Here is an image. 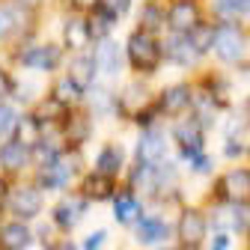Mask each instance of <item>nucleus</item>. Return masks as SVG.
Returning <instances> with one entry per match:
<instances>
[{
  "mask_svg": "<svg viewBox=\"0 0 250 250\" xmlns=\"http://www.w3.org/2000/svg\"><path fill=\"white\" fill-rule=\"evenodd\" d=\"M125 57H128V62L137 72H155L164 57V48L158 45V39L149 30H134L128 42H125Z\"/></svg>",
  "mask_w": 250,
  "mask_h": 250,
  "instance_id": "f257e3e1",
  "label": "nucleus"
},
{
  "mask_svg": "<svg viewBox=\"0 0 250 250\" xmlns=\"http://www.w3.org/2000/svg\"><path fill=\"white\" fill-rule=\"evenodd\" d=\"M81 170V158L75 152H57L54 158H48L39 170V185L45 188V191H62L75 173Z\"/></svg>",
  "mask_w": 250,
  "mask_h": 250,
  "instance_id": "f03ea898",
  "label": "nucleus"
},
{
  "mask_svg": "<svg viewBox=\"0 0 250 250\" xmlns=\"http://www.w3.org/2000/svg\"><path fill=\"white\" fill-rule=\"evenodd\" d=\"M214 57L227 62V66H235L247 57V36L235 24H224L217 30V39H214Z\"/></svg>",
  "mask_w": 250,
  "mask_h": 250,
  "instance_id": "7ed1b4c3",
  "label": "nucleus"
},
{
  "mask_svg": "<svg viewBox=\"0 0 250 250\" xmlns=\"http://www.w3.org/2000/svg\"><path fill=\"white\" fill-rule=\"evenodd\" d=\"M217 200L229 203V206H241L250 200V170L247 167H235L229 173H224V179L217 182Z\"/></svg>",
  "mask_w": 250,
  "mask_h": 250,
  "instance_id": "20e7f679",
  "label": "nucleus"
},
{
  "mask_svg": "<svg viewBox=\"0 0 250 250\" xmlns=\"http://www.w3.org/2000/svg\"><path fill=\"white\" fill-rule=\"evenodd\" d=\"M176 235H179V244L185 250H194L197 244H203V238H206V214L197 211V208H185L179 214Z\"/></svg>",
  "mask_w": 250,
  "mask_h": 250,
  "instance_id": "39448f33",
  "label": "nucleus"
},
{
  "mask_svg": "<svg viewBox=\"0 0 250 250\" xmlns=\"http://www.w3.org/2000/svg\"><path fill=\"white\" fill-rule=\"evenodd\" d=\"M173 140L182 149V155H188V158H197V155L206 152V134H203V125L197 119L194 122H179L173 128Z\"/></svg>",
  "mask_w": 250,
  "mask_h": 250,
  "instance_id": "423d86ee",
  "label": "nucleus"
},
{
  "mask_svg": "<svg viewBox=\"0 0 250 250\" xmlns=\"http://www.w3.org/2000/svg\"><path fill=\"white\" fill-rule=\"evenodd\" d=\"M9 208H12L15 217L30 221V217H36L42 211V194L36 191V188H30V185H21V188H15V191L9 194Z\"/></svg>",
  "mask_w": 250,
  "mask_h": 250,
  "instance_id": "0eeeda50",
  "label": "nucleus"
},
{
  "mask_svg": "<svg viewBox=\"0 0 250 250\" xmlns=\"http://www.w3.org/2000/svg\"><path fill=\"white\" fill-rule=\"evenodd\" d=\"M197 24H200V9H197V3H191V0H179V3L170 6V12H167V27L173 30V33L188 36Z\"/></svg>",
  "mask_w": 250,
  "mask_h": 250,
  "instance_id": "6e6552de",
  "label": "nucleus"
},
{
  "mask_svg": "<svg viewBox=\"0 0 250 250\" xmlns=\"http://www.w3.org/2000/svg\"><path fill=\"white\" fill-rule=\"evenodd\" d=\"M167 155V137L161 131H143L137 140V161L140 164H161Z\"/></svg>",
  "mask_w": 250,
  "mask_h": 250,
  "instance_id": "1a4fd4ad",
  "label": "nucleus"
},
{
  "mask_svg": "<svg viewBox=\"0 0 250 250\" xmlns=\"http://www.w3.org/2000/svg\"><path fill=\"white\" fill-rule=\"evenodd\" d=\"M191 104H194V96H191V86H188V83L167 86L161 92V99H158V110L167 113V116H179V113H185Z\"/></svg>",
  "mask_w": 250,
  "mask_h": 250,
  "instance_id": "9d476101",
  "label": "nucleus"
},
{
  "mask_svg": "<svg viewBox=\"0 0 250 250\" xmlns=\"http://www.w3.org/2000/svg\"><path fill=\"white\" fill-rule=\"evenodd\" d=\"M21 62L33 72H54L60 66V48L54 45H33L21 54Z\"/></svg>",
  "mask_w": 250,
  "mask_h": 250,
  "instance_id": "9b49d317",
  "label": "nucleus"
},
{
  "mask_svg": "<svg viewBox=\"0 0 250 250\" xmlns=\"http://www.w3.org/2000/svg\"><path fill=\"white\" fill-rule=\"evenodd\" d=\"M81 197L86 203H96V200H110L113 197V176H104V173H86L83 182H81Z\"/></svg>",
  "mask_w": 250,
  "mask_h": 250,
  "instance_id": "f8f14e48",
  "label": "nucleus"
},
{
  "mask_svg": "<svg viewBox=\"0 0 250 250\" xmlns=\"http://www.w3.org/2000/svg\"><path fill=\"white\" fill-rule=\"evenodd\" d=\"M92 39V30H89V18H81V15H75V18H69L66 21V27H62V45H66L69 51H83L86 48V42Z\"/></svg>",
  "mask_w": 250,
  "mask_h": 250,
  "instance_id": "ddd939ff",
  "label": "nucleus"
},
{
  "mask_svg": "<svg viewBox=\"0 0 250 250\" xmlns=\"http://www.w3.org/2000/svg\"><path fill=\"white\" fill-rule=\"evenodd\" d=\"M96 69L102 75H119L122 69V48L113 42V39H102L99 42V51H96Z\"/></svg>",
  "mask_w": 250,
  "mask_h": 250,
  "instance_id": "4468645a",
  "label": "nucleus"
},
{
  "mask_svg": "<svg viewBox=\"0 0 250 250\" xmlns=\"http://www.w3.org/2000/svg\"><path fill=\"white\" fill-rule=\"evenodd\" d=\"M30 161V146L18 143V140H6L3 149H0V167L3 173H21Z\"/></svg>",
  "mask_w": 250,
  "mask_h": 250,
  "instance_id": "2eb2a0df",
  "label": "nucleus"
},
{
  "mask_svg": "<svg viewBox=\"0 0 250 250\" xmlns=\"http://www.w3.org/2000/svg\"><path fill=\"white\" fill-rule=\"evenodd\" d=\"M83 208H86V200L81 197V200H60L57 206H54V211H51V217H54V227H60V229H72L75 224H78V217L83 214Z\"/></svg>",
  "mask_w": 250,
  "mask_h": 250,
  "instance_id": "dca6fc26",
  "label": "nucleus"
},
{
  "mask_svg": "<svg viewBox=\"0 0 250 250\" xmlns=\"http://www.w3.org/2000/svg\"><path fill=\"white\" fill-rule=\"evenodd\" d=\"M134 235H137V241L146 244V247H149V244H161V241H167L170 227L161 221V217H140Z\"/></svg>",
  "mask_w": 250,
  "mask_h": 250,
  "instance_id": "f3484780",
  "label": "nucleus"
},
{
  "mask_svg": "<svg viewBox=\"0 0 250 250\" xmlns=\"http://www.w3.org/2000/svg\"><path fill=\"white\" fill-rule=\"evenodd\" d=\"M33 244V232L24 224H3L0 227V250H27Z\"/></svg>",
  "mask_w": 250,
  "mask_h": 250,
  "instance_id": "a211bd4d",
  "label": "nucleus"
},
{
  "mask_svg": "<svg viewBox=\"0 0 250 250\" xmlns=\"http://www.w3.org/2000/svg\"><path fill=\"white\" fill-rule=\"evenodd\" d=\"M99 69H96V57H86V54H78L72 60V66H69V78L81 86V89H89L92 81H96Z\"/></svg>",
  "mask_w": 250,
  "mask_h": 250,
  "instance_id": "6ab92c4d",
  "label": "nucleus"
},
{
  "mask_svg": "<svg viewBox=\"0 0 250 250\" xmlns=\"http://www.w3.org/2000/svg\"><path fill=\"white\" fill-rule=\"evenodd\" d=\"M167 57L176 62V66H194L197 62V48L191 45V39L182 36V33H173V39L167 42Z\"/></svg>",
  "mask_w": 250,
  "mask_h": 250,
  "instance_id": "aec40b11",
  "label": "nucleus"
},
{
  "mask_svg": "<svg viewBox=\"0 0 250 250\" xmlns=\"http://www.w3.org/2000/svg\"><path fill=\"white\" fill-rule=\"evenodd\" d=\"M113 214L119 224H137L143 217V208H140V200L134 194H119L113 200Z\"/></svg>",
  "mask_w": 250,
  "mask_h": 250,
  "instance_id": "412c9836",
  "label": "nucleus"
},
{
  "mask_svg": "<svg viewBox=\"0 0 250 250\" xmlns=\"http://www.w3.org/2000/svg\"><path fill=\"white\" fill-rule=\"evenodd\" d=\"M224 137H227V155H229V158L247 152V125H241L238 116L229 119V125L224 128Z\"/></svg>",
  "mask_w": 250,
  "mask_h": 250,
  "instance_id": "4be33fe9",
  "label": "nucleus"
},
{
  "mask_svg": "<svg viewBox=\"0 0 250 250\" xmlns=\"http://www.w3.org/2000/svg\"><path fill=\"white\" fill-rule=\"evenodd\" d=\"M81 86L72 81V78H60L57 83H54V92H51V102H57L60 107H72V104H78L81 102Z\"/></svg>",
  "mask_w": 250,
  "mask_h": 250,
  "instance_id": "5701e85b",
  "label": "nucleus"
},
{
  "mask_svg": "<svg viewBox=\"0 0 250 250\" xmlns=\"http://www.w3.org/2000/svg\"><path fill=\"white\" fill-rule=\"evenodd\" d=\"M39 137H42V125H39L36 116H24V119H18L12 140H18V143H24V146L33 149V146L39 143Z\"/></svg>",
  "mask_w": 250,
  "mask_h": 250,
  "instance_id": "b1692460",
  "label": "nucleus"
},
{
  "mask_svg": "<svg viewBox=\"0 0 250 250\" xmlns=\"http://www.w3.org/2000/svg\"><path fill=\"white\" fill-rule=\"evenodd\" d=\"M188 39H191V45L197 48V54L203 57L206 51H214V39H217V30L208 27V24H197L191 33H188Z\"/></svg>",
  "mask_w": 250,
  "mask_h": 250,
  "instance_id": "393cba45",
  "label": "nucleus"
},
{
  "mask_svg": "<svg viewBox=\"0 0 250 250\" xmlns=\"http://www.w3.org/2000/svg\"><path fill=\"white\" fill-rule=\"evenodd\" d=\"M96 170L104 173V176H116L122 170V152L116 146H104L99 152V158H96Z\"/></svg>",
  "mask_w": 250,
  "mask_h": 250,
  "instance_id": "a878e982",
  "label": "nucleus"
},
{
  "mask_svg": "<svg viewBox=\"0 0 250 250\" xmlns=\"http://www.w3.org/2000/svg\"><path fill=\"white\" fill-rule=\"evenodd\" d=\"M15 125H18V116H15V107L0 102V140H6L9 134H15Z\"/></svg>",
  "mask_w": 250,
  "mask_h": 250,
  "instance_id": "bb28decb",
  "label": "nucleus"
},
{
  "mask_svg": "<svg viewBox=\"0 0 250 250\" xmlns=\"http://www.w3.org/2000/svg\"><path fill=\"white\" fill-rule=\"evenodd\" d=\"M15 30H18V12L6 3H0V39L12 36Z\"/></svg>",
  "mask_w": 250,
  "mask_h": 250,
  "instance_id": "cd10ccee",
  "label": "nucleus"
},
{
  "mask_svg": "<svg viewBox=\"0 0 250 250\" xmlns=\"http://www.w3.org/2000/svg\"><path fill=\"white\" fill-rule=\"evenodd\" d=\"M113 15H107V12H102V9H96L92 12V18H89V30H92V36H107L110 33V27H113Z\"/></svg>",
  "mask_w": 250,
  "mask_h": 250,
  "instance_id": "c85d7f7f",
  "label": "nucleus"
},
{
  "mask_svg": "<svg viewBox=\"0 0 250 250\" xmlns=\"http://www.w3.org/2000/svg\"><path fill=\"white\" fill-rule=\"evenodd\" d=\"M164 21H167V15H164L158 6H155V3H149V6L143 9V18H140V24H143V27H140V30H146V27H149V33H152V30H158Z\"/></svg>",
  "mask_w": 250,
  "mask_h": 250,
  "instance_id": "c756f323",
  "label": "nucleus"
},
{
  "mask_svg": "<svg viewBox=\"0 0 250 250\" xmlns=\"http://www.w3.org/2000/svg\"><path fill=\"white\" fill-rule=\"evenodd\" d=\"M214 15H221L224 21H235L241 15L238 0H214Z\"/></svg>",
  "mask_w": 250,
  "mask_h": 250,
  "instance_id": "7c9ffc66",
  "label": "nucleus"
},
{
  "mask_svg": "<svg viewBox=\"0 0 250 250\" xmlns=\"http://www.w3.org/2000/svg\"><path fill=\"white\" fill-rule=\"evenodd\" d=\"M99 9L107 12V15H113V18H119V15H128L131 0H99Z\"/></svg>",
  "mask_w": 250,
  "mask_h": 250,
  "instance_id": "2f4dec72",
  "label": "nucleus"
},
{
  "mask_svg": "<svg viewBox=\"0 0 250 250\" xmlns=\"http://www.w3.org/2000/svg\"><path fill=\"white\" fill-rule=\"evenodd\" d=\"M104 241H107V232H104V229H96V232H89V235L83 238V250H102Z\"/></svg>",
  "mask_w": 250,
  "mask_h": 250,
  "instance_id": "473e14b6",
  "label": "nucleus"
},
{
  "mask_svg": "<svg viewBox=\"0 0 250 250\" xmlns=\"http://www.w3.org/2000/svg\"><path fill=\"white\" fill-rule=\"evenodd\" d=\"M69 3H72L78 12H96V9H99V0H69Z\"/></svg>",
  "mask_w": 250,
  "mask_h": 250,
  "instance_id": "72a5a7b5",
  "label": "nucleus"
},
{
  "mask_svg": "<svg viewBox=\"0 0 250 250\" xmlns=\"http://www.w3.org/2000/svg\"><path fill=\"white\" fill-rule=\"evenodd\" d=\"M191 164H194V170H197V173H206V170H211V161L206 158V152H203V155H197V158H191Z\"/></svg>",
  "mask_w": 250,
  "mask_h": 250,
  "instance_id": "f704fd0d",
  "label": "nucleus"
},
{
  "mask_svg": "<svg viewBox=\"0 0 250 250\" xmlns=\"http://www.w3.org/2000/svg\"><path fill=\"white\" fill-rule=\"evenodd\" d=\"M238 217H241V221H238V224H241V229H247V232H250V200L238 208Z\"/></svg>",
  "mask_w": 250,
  "mask_h": 250,
  "instance_id": "c9c22d12",
  "label": "nucleus"
},
{
  "mask_svg": "<svg viewBox=\"0 0 250 250\" xmlns=\"http://www.w3.org/2000/svg\"><path fill=\"white\" fill-rule=\"evenodd\" d=\"M211 250H229V235H227V232H217V235H214Z\"/></svg>",
  "mask_w": 250,
  "mask_h": 250,
  "instance_id": "e433bc0d",
  "label": "nucleus"
},
{
  "mask_svg": "<svg viewBox=\"0 0 250 250\" xmlns=\"http://www.w3.org/2000/svg\"><path fill=\"white\" fill-rule=\"evenodd\" d=\"M9 86H12V78L0 69V99H6V92H9Z\"/></svg>",
  "mask_w": 250,
  "mask_h": 250,
  "instance_id": "4c0bfd02",
  "label": "nucleus"
},
{
  "mask_svg": "<svg viewBox=\"0 0 250 250\" xmlns=\"http://www.w3.org/2000/svg\"><path fill=\"white\" fill-rule=\"evenodd\" d=\"M18 3H21V6H27V9H33V6H39V3H42V0H18Z\"/></svg>",
  "mask_w": 250,
  "mask_h": 250,
  "instance_id": "58836bf2",
  "label": "nucleus"
},
{
  "mask_svg": "<svg viewBox=\"0 0 250 250\" xmlns=\"http://www.w3.org/2000/svg\"><path fill=\"white\" fill-rule=\"evenodd\" d=\"M54 250H78V244H69V241H66V244H57Z\"/></svg>",
  "mask_w": 250,
  "mask_h": 250,
  "instance_id": "ea45409f",
  "label": "nucleus"
},
{
  "mask_svg": "<svg viewBox=\"0 0 250 250\" xmlns=\"http://www.w3.org/2000/svg\"><path fill=\"white\" fill-rule=\"evenodd\" d=\"M0 197H6V185L0 182ZM0 203H6V200H0Z\"/></svg>",
  "mask_w": 250,
  "mask_h": 250,
  "instance_id": "a19ab883",
  "label": "nucleus"
},
{
  "mask_svg": "<svg viewBox=\"0 0 250 250\" xmlns=\"http://www.w3.org/2000/svg\"><path fill=\"white\" fill-rule=\"evenodd\" d=\"M161 250H170V247H161Z\"/></svg>",
  "mask_w": 250,
  "mask_h": 250,
  "instance_id": "79ce46f5",
  "label": "nucleus"
}]
</instances>
